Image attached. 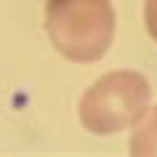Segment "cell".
<instances>
[{
	"instance_id": "obj_3",
	"label": "cell",
	"mask_w": 157,
	"mask_h": 157,
	"mask_svg": "<svg viewBox=\"0 0 157 157\" xmlns=\"http://www.w3.org/2000/svg\"><path fill=\"white\" fill-rule=\"evenodd\" d=\"M131 152L133 155H157V107L149 112V117L136 128L131 136Z\"/></svg>"
},
{
	"instance_id": "obj_1",
	"label": "cell",
	"mask_w": 157,
	"mask_h": 157,
	"mask_svg": "<svg viewBox=\"0 0 157 157\" xmlns=\"http://www.w3.org/2000/svg\"><path fill=\"white\" fill-rule=\"evenodd\" d=\"M45 29L61 56L77 64H91L112 45L115 8L109 0H48Z\"/></svg>"
},
{
	"instance_id": "obj_2",
	"label": "cell",
	"mask_w": 157,
	"mask_h": 157,
	"mask_svg": "<svg viewBox=\"0 0 157 157\" xmlns=\"http://www.w3.org/2000/svg\"><path fill=\"white\" fill-rule=\"evenodd\" d=\"M149 83L139 72H112L93 83L80 99V120L91 133L109 136L125 131L147 115Z\"/></svg>"
},
{
	"instance_id": "obj_4",
	"label": "cell",
	"mask_w": 157,
	"mask_h": 157,
	"mask_svg": "<svg viewBox=\"0 0 157 157\" xmlns=\"http://www.w3.org/2000/svg\"><path fill=\"white\" fill-rule=\"evenodd\" d=\"M144 21H147L149 37L157 40V0H147V6H144Z\"/></svg>"
}]
</instances>
